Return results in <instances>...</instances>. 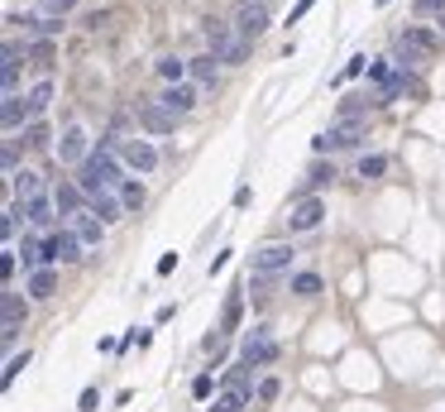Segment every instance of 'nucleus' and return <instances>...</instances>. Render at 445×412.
Listing matches in <instances>:
<instances>
[{
	"label": "nucleus",
	"instance_id": "1",
	"mask_svg": "<svg viewBox=\"0 0 445 412\" xmlns=\"http://www.w3.org/2000/svg\"><path fill=\"white\" fill-rule=\"evenodd\" d=\"M77 187L91 197V192H101V187H124V178H120V163L111 158V149H96L87 163H82V173H77Z\"/></svg>",
	"mask_w": 445,
	"mask_h": 412
},
{
	"label": "nucleus",
	"instance_id": "2",
	"mask_svg": "<svg viewBox=\"0 0 445 412\" xmlns=\"http://www.w3.org/2000/svg\"><path fill=\"white\" fill-rule=\"evenodd\" d=\"M364 139H369V125L364 120H340V125H331L316 139V154H326V149H359Z\"/></svg>",
	"mask_w": 445,
	"mask_h": 412
},
{
	"label": "nucleus",
	"instance_id": "3",
	"mask_svg": "<svg viewBox=\"0 0 445 412\" xmlns=\"http://www.w3.org/2000/svg\"><path fill=\"white\" fill-rule=\"evenodd\" d=\"M398 53H402V68H417V63H426V58L436 53V34H426V29H402V34H398Z\"/></svg>",
	"mask_w": 445,
	"mask_h": 412
},
{
	"label": "nucleus",
	"instance_id": "4",
	"mask_svg": "<svg viewBox=\"0 0 445 412\" xmlns=\"http://www.w3.org/2000/svg\"><path fill=\"white\" fill-rule=\"evenodd\" d=\"M268 29V0H239V10H235V34L249 43V39H259Z\"/></svg>",
	"mask_w": 445,
	"mask_h": 412
},
{
	"label": "nucleus",
	"instance_id": "5",
	"mask_svg": "<svg viewBox=\"0 0 445 412\" xmlns=\"http://www.w3.org/2000/svg\"><path fill=\"white\" fill-rule=\"evenodd\" d=\"M43 254H48V269H53V264H77V259H82V240H77V230H58V235H48V240H43Z\"/></svg>",
	"mask_w": 445,
	"mask_h": 412
},
{
	"label": "nucleus",
	"instance_id": "6",
	"mask_svg": "<svg viewBox=\"0 0 445 412\" xmlns=\"http://www.w3.org/2000/svg\"><path fill=\"white\" fill-rule=\"evenodd\" d=\"M91 158V139L82 125H67L63 139H58V163H87Z\"/></svg>",
	"mask_w": 445,
	"mask_h": 412
},
{
	"label": "nucleus",
	"instance_id": "7",
	"mask_svg": "<svg viewBox=\"0 0 445 412\" xmlns=\"http://www.w3.org/2000/svg\"><path fill=\"white\" fill-rule=\"evenodd\" d=\"M134 115H139V125H144L149 134H173V130H177V115H173L168 105H158V101H139Z\"/></svg>",
	"mask_w": 445,
	"mask_h": 412
},
{
	"label": "nucleus",
	"instance_id": "8",
	"mask_svg": "<svg viewBox=\"0 0 445 412\" xmlns=\"http://www.w3.org/2000/svg\"><path fill=\"white\" fill-rule=\"evenodd\" d=\"M292 245H263L259 254H254V278H268V274H278V269H287L292 264Z\"/></svg>",
	"mask_w": 445,
	"mask_h": 412
},
{
	"label": "nucleus",
	"instance_id": "9",
	"mask_svg": "<svg viewBox=\"0 0 445 412\" xmlns=\"http://www.w3.org/2000/svg\"><path fill=\"white\" fill-rule=\"evenodd\" d=\"M278 360V345L268 340V331L259 326L249 340H244V350H239V364H273Z\"/></svg>",
	"mask_w": 445,
	"mask_h": 412
},
{
	"label": "nucleus",
	"instance_id": "10",
	"mask_svg": "<svg viewBox=\"0 0 445 412\" xmlns=\"http://www.w3.org/2000/svg\"><path fill=\"white\" fill-rule=\"evenodd\" d=\"M19 326H24V302H19V293H5V302H0V340L10 345L19 336Z\"/></svg>",
	"mask_w": 445,
	"mask_h": 412
},
{
	"label": "nucleus",
	"instance_id": "11",
	"mask_svg": "<svg viewBox=\"0 0 445 412\" xmlns=\"http://www.w3.org/2000/svg\"><path fill=\"white\" fill-rule=\"evenodd\" d=\"M321 216H326V206L316 202V197H302V202H292V211H287V225L292 230H316Z\"/></svg>",
	"mask_w": 445,
	"mask_h": 412
},
{
	"label": "nucleus",
	"instance_id": "12",
	"mask_svg": "<svg viewBox=\"0 0 445 412\" xmlns=\"http://www.w3.org/2000/svg\"><path fill=\"white\" fill-rule=\"evenodd\" d=\"M120 154H124V163H129L134 173H153V168H158V149H153L149 139H129Z\"/></svg>",
	"mask_w": 445,
	"mask_h": 412
},
{
	"label": "nucleus",
	"instance_id": "13",
	"mask_svg": "<svg viewBox=\"0 0 445 412\" xmlns=\"http://www.w3.org/2000/svg\"><path fill=\"white\" fill-rule=\"evenodd\" d=\"M249 398H254V389H249V384H221L216 408H211V412H244V408H249Z\"/></svg>",
	"mask_w": 445,
	"mask_h": 412
},
{
	"label": "nucleus",
	"instance_id": "14",
	"mask_svg": "<svg viewBox=\"0 0 445 412\" xmlns=\"http://www.w3.org/2000/svg\"><path fill=\"white\" fill-rule=\"evenodd\" d=\"M87 211H91V216H101V220H120V216H124V202L115 197V187H101V192H91V197H87Z\"/></svg>",
	"mask_w": 445,
	"mask_h": 412
},
{
	"label": "nucleus",
	"instance_id": "15",
	"mask_svg": "<svg viewBox=\"0 0 445 412\" xmlns=\"http://www.w3.org/2000/svg\"><path fill=\"white\" fill-rule=\"evenodd\" d=\"M158 105H168L173 115H187V110L197 105V87H192V82H177V87H168V92L158 96Z\"/></svg>",
	"mask_w": 445,
	"mask_h": 412
},
{
	"label": "nucleus",
	"instance_id": "16",
	"mask_svg": "<svg viewBox=\"0 0 445 412\" xmlns=\"http://www.w3.org/2000/svg\"><path fill=\"white\" fill-rule=\"evenodd\" d=\"M48 101H53V82H34L29 92H24V110H29V125L48 110Z\"/></svg>",
	"mask_w": 445,
	"mask_h": 412
},
{
	"label": "nucleus",
	"instance_id": "17",
	"mask_svg": "<svg viewBox=\"0 0 445 412\" xmlns=\"http://www.w3.org/2000/svg\"><path fill=\"white\" fill-rule=\"evenodd\" d=\"M14 197H19V202H34V197H43V178H39L34 168H19V173H14Z\"/></svg>",
	"mask_w": 445,
	"mask_h": 412
},
{
	"label": "nucleus",
	"instance_id": "18",
	"mask_svg": "<svg viewBox=\"0 0 445 412\" xmlns=\"http://www.w3.org/2000/svg\"><path fill=\"white\" fill-rule=\"evenodd\" d=\"M101 235H106V220L91 216V211H82V216H77V240H82V245H101Z\"/></svg>",
	"mask_w": 445,
	"mask_h": 412
},
{
	"label": "nucleus",
	"instance_id": "19",
	"mask_svg": "<svg viewBox=\"0 0 445 412\" xmlns=\"http://www.w3.org/2000/svg\"><path fill=\"white\" fill-rule=\"evenodd\" d=\"M239 316H244V298H239V288L225 298V307H221V336H230L235 326H239Z\"/></svg>",
	"mask_w": 445,
	"mask_h": 412
},
{
	"label": "nucleus",
	"instance_id": "20",
	"mask_svg": "<svg viewBox=\"0 0 445 412\" xmlns=\"http://www.w3.org/2000/svg\"><path fill=\"white\" fill-rule=\"evenodd\" d=\"M0 120H5V130H19L24 120H29V110H24V96H0Z\"/></svg>",
	"mask_w": 445,
	"mask_h": 412
},
{
	"label": "nucleus",
	"instance_id": "21",
	"mask_svg": "<svg viewBox=\"0 0 445 412\" xmlns=\"http://www.w3.org/2000/svg\"><path fill=\"white\" fill-rule=\"evenodd\" d=\"M53 293H58V274H53V269L29 274V298H53Z\"/></svg>",
	"mask_w": 445,
	"mask_h": 412
},
{
	"label": "nucleus",
	"instance_id": "22",
	"mask_svg": "<svg viewBox=\"0 0 445 412\" xmlns=\"http://www.w3.org/2000/svg\"><path fill=\"white\" fill-rule=\"evenodd\" d=\"M82 197H87L82 187H58V197H53V202H58V211H63V216H82V211H87V206H82Z\"/></svg>",
	"mask_w": 445,
	"mask_h": 412
},
{
	"label": "nucleus",
	"instance_id": "23",
	"mask_svg": "<svg viewBox=\"0 0 445 412\" xmlns=\"http://www.w3.org/2000/svg\"><path fill=\"white\" fill-rule=\"evenodd\" d=\"M216 53H202V58H192V77L202 82V87H216Z\"/></svg>",
	"mask_w": 445,
	"mask_h": 412
},
{
	"label": "nucleus",
	"instance_id": "24",
	"mask_svg": "<svg viewBox=\"0 0 445 412\" xmlns=\"http://www.w3.org/2000/svg\"><path fill=\"white\" fill-rule=\"evenodd\" d=\"M19 259H24V269H29V274L48 269V254H43V245H39V240H24V245H19Z\"/></svg>",
	"mask_w": 445,
	"mask_h": 412
},
{
	"label": "nucleus",
	"instance_id": "25",
	"mask_svg": "<svg viewBox=\"0 0 445 412\" xmlns=\"http://www.w3.org/2000/svg\"><path fill=\"white\" fill-rule=\"evenodd\" d=\"M158 72H163V82H168V87H177V82H187L192 63H182V58H163V63H158Z\"/></svg>",
	"mask_w": 445,
	"mask_h": 412
},
{
	"label": "nucleus",
	"instance_id": "26",
	"mask_svg": "<svg viewBox=\"0 0 445 412\" xmlns=\"http://www.w3.org/2000/svg\"><path fill=\"white\" fill-rule=\"evenodd\" d=\"M53 206H58V202H48V197H34V202H24V220H34V225H48V220H53Z\"/></svg>",
	"mask_w": 445,
	"mask_h": 412
},
{
	"label": "nucleus",
	"instance_id": "27",
	"mask_svg": "<svg viewBox=\"0 0 445 412\" xmlns=\"http://www.w3.org/2000/svg\"><path fill=\"white\" fill-rule=\"evenodd\" d=\"M67 10H77V0H39L34 5L39 19H67Z\"/></svg>",
	"mask_w": 445,
	"mask_h": 412
},
{
	"label": "nucleus",
	"instance_id": "28",
	"mask_svg": "<svg viewBox=\"0 0 445 412\" xmlns=\"http://www.w3.org/2000/svg\"><path fill=\"white\" fill-rule=\"evenodd\" d=\"M292 293H297V298H316V293H321V274H297V278H292Z\"/></svg>",
	"mask_w": 445,
	"mask_h": 412
},
{
	"label": "nucleus",
	"instance_id": "29",
	"mask_svg": "<svg viewBox=\"0 0 445 412\" xmlns=\"http://www.w3.org/2000/svg\"><path fill=\"white\" fill-rule=\"evenodd\" d=\"M383 168H388L383 154H364V158H359V178H383Z\"/></svg>",
	"mask_w": 445,
	"mask_h": 412
},
{
	"label": "nucleus",
	"instance_id": "30",
	"mask_svg": "<svg viewBox=\"0 0 445 412\" xmlns=\"http://www.w3.org/2000/svg\"><path fill=\"white\" fill-rule=\"evenodd\" d=\"M120 202H124V211H139L144 206V183H124L120 187Z\"/></svg>",
	"mask_w": 445,
	"mask_h": 412
},
{
	"label": "nucleus",
	"instance_id": "31",
	"mask_svg": "<svg viewBox=\"0 0 445 412\" xmlns=\"http://www.w3.org/2000/svg\"><path fill=\"white\" fill-rule=\"evenodd\" d=\"M24 144H29V149H43V144H48V125H39V120L24 125Z\"/></svg>",
	"mask_w": 445,
	"mask_h": 412
},
{
	"label": "nucleus",
	"instance_id": "32",
	"mask_svg": "<svg viewBox=\"0 0 445 412\" xmlns=\"http://www.w3.org/2000/svg\"><path fill=\"white\" fill-rule=\"evenodd\" d=\"M24 364H29V350H24V355H10V364H5V374H0V379H5V389L19 379V369H24Z\"/></svg>",
	"mask_w": 445,
	"mask_h": 412
},
{
	"label": "nucleus",
	"instance_id": "33",
	"mask_svg": "<svg viewBox=\"0 0 445 412\" xmlns=\"http://www.w3.org/2000/svg\"><path fill=\"white\" fill-rule=\"evenodd\" d=\"M331 178H335L331 163H312V173H307V183H312V187H321V183H331Z\"/></svg>",
	"mask_w": 445,
	"mask_h": 412
},
{
	"label": "nucleus",
	"instance_id": "34",
	"mask_svg": "<svg viewBox=\"0 0 445 412\" xmlns=\"http://www.w3.org/2000/svg\"><path fill=\"white\" fill-rule=\"evenodd\" d=\"M14 87H19V68H5L0 72V96H14Z\"/></svg>",
	"mask_w": 445,
	"mask_h": 412
},
{
	"label": "nucleus",
	"instance_id": "35",
	"mask_svg": "<svg viewBox=\"0 0 445 412\" xmlns=\"http://www.w3.org/2000/svg\"><path fill=\"white\" fill-rule=\"evenodd\" d=\"M192 393H197V398H211V393H216V379H211V374H197V379H192Z\"/></svg>",
	"mask_w": 445,
	"mask_h": 412
},
{
	"label": "nucleus",
	"instance_id": "36",
	"mask_svg": "<svg viewBox=\"0 0 445 412\" xmlns=\"http://www.w3.org/2000/svg\"><path fill=\"white\" fill-rule=\"evenodd\" d=\"M254 393H259V403H273V398H278V379H263Z\"/></svg>",
	"mask_w": 445,
	"mask_h": 412
},
{
	"label": "nucleus",
	"instance_id": "37",
	"mask_svg": "<svg viewBox=\"0 0 445 412\" xmlns=\"http://www.w3.org/2000/svg\"><path fill=\"white\" fill-rule=\"evenodd\" d=\"M19 58H24V48L10 39V43H5V68H19Z\"/></svg>",
	"mask_w": 445,
	"mask_h": 412
},
{
	"label": "nucleus",
	"instance_id": "38",
	"mask_svg": "<svg viewBox=\"0 0 445 412\" xmlns=\"http://www.w3.org/2000/svg\"><path fill=\"white\" fill-rule=\"evenodd\" d=\"M364 68H369V58H349V63H345V72H340V82H345V77H359Z\"/></svg>",
	"mask_w": 445,
	"mask_h": 412
},
{
	"label": "nucleus",
	"instance_id": "39",
	"mask_svg": "<svg viewBox=\"0 0 445 412\" xmlns=\"http://www.w3.org/2000/svg\"><path fill=\"white\" fill-rule=\"evenodd\" d=\"M96 403H101V393H96V389H82V403H77V408H82V412H96Z\"/></svg>",
	"mask_w": 445,
	"mask_h": 412
},
{
	"label": "nucleus",
	"instance_id": "40",
	"mask_svg": "<svg viewBox=\"0 0 445 412\" xmlns=\"http://www.w3.org/2000/svg\"><path fill=\"white\" fill-rule=\"evenodd\" d=\"M417 10H422V14H436V19H441V14H445V0H417Z\"/></svg>",
	"mask_w": 445,
	"mask_h": 412
},
{
	"label": "nucleus",
	"instance_id": "41",
	"mask_svg": "<svg viewBox=\"0 0 445 412\" xmlns=\"http://www.w3.org/2000/svg\"><path fill=\"white\" fill-rule=\"evenodd\" d=\"M369 77H373V82H383V87H388V77H393V72H388V63H369Z\"/></svg>",
	"mask_w": 445,
	"mask_h": 412
},
{
	"label": "nucleus",
	"instance_id": "42",
	"mask_svg": "<svg viewBox=\"0 0 445 412\" xmlns=\"http://www.w3.org/2000/svg\"><path fill=\"white\" fill-rule=\"evenodd\" d=\"M0 168H5V173H10V178H14V173H19V168H14V144H5V154H0Z\"/></svg>",
	"mask_w": 445,
	"mask_h": 412
},
{
	"label": "nucleus",
	"instance_id": "43",
	"mask_svg": "<svg viewBox=\"0 0 445 412\" xmlns=\"http://www.w3.org/2000/svg\"><path fill=\"white\" fill-rule=\"evenodd\" d=\"M312 5H316V0H297V5H292V19H287V24H297V19H302V14H307Z\"/></svg>",
	"mask_w": 445,
	"mask_h": 412
},
{
	"label": "nucleus",
	"instance_id": "44",
	"mask_svg": "<svg viewBox=\"0 0 445 412\" xmlns=\"http://www.w3.org/2000/svg\"><path fill=\"white\" fill-rule=\"evenodd\" d=\"M441 29H445V14H441Z\"/></svg>",
	"mask_w": 445,
	"mask_h": 412
},
{
	"label": "nucleus",
	"instance_id": "45",
	"mask_svg": "<svg viewBox=\"0 0 445 412\" xmlns=\"http://www.w3.org/2000/svg\"><path fill=\"white\" fill-rule=\"evenodd\" d=\"M378 5H388V0H378Z\"/></svg>",
	"mask_w": 445,
	"mask_h": 412
}]
</instances>
